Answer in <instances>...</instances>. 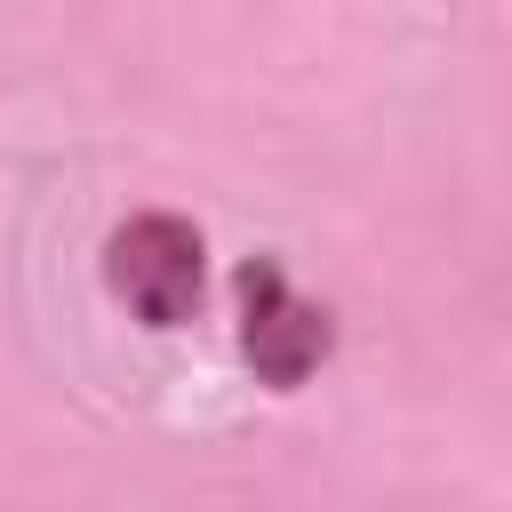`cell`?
Masks as SVG:
<instances>
[{"label":"cell","instance_id":"cell-2","mask_svg":"<svg viewBox=\"0 0 512 512\" xmlns=\"http://www.w3.org/2000/svg\"><path fill=\"white\" fill-rule=\"evenodd\" d=\"M232 312H240V360L256 368V384L272 392H304L320 376V360L336 352V320L328 304H312L280 256H240L232 272Z\"/></svg>","mask_w":512,"mask_h":512},{"label":"cell","instance_id":"cell-1","mask_svg":"<svg viewBox=\"0 0 512 512\" xmlns=\"http://www.w3.org/2000/svg\"><path fill=\"white\" fill-rule=\"evenodd\" d=\"M104 288L128 320L144 328H192L208 296V240L176 208H136L128 224L104 232Z\"/></svg>","mask_w":512,"mask_h":512}]
</instances>
